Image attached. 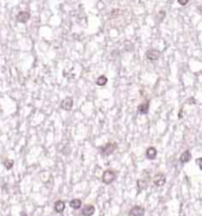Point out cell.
<instances>
[{
	"instance_id": "cell-1",
	"label": "cell",
	"mask_w": 202,
	"mask_h": 216,
	"mask_svg": "<svg viewBox=\"0 0 202 216\" xmlns=\"http://www.w3.org/2000/svg\"><path fill=\"white\" fill-rule=\"evenodd\" d=\"M117 148V144L116 143H108L103 146L99 147V152L103 157H106V156H110L112 154Z\"/></svg>"
},
{
	"instance_id": "cell-2",
	"label": "cell",
	"mask_w": 202,
	"mask_h": 216,
	"mask_svg": "<svg viewBox=\"0 0 202 216\" xmlns=\"http://www.w3.org/2000/svg\"><path fill=\"white\" fill-rule=\"evenodd\" d=\"M116 177H117V175L113 170H105L103 175H102V182L104 184H111L112 182L116 179Z\"/></svg>"
},
{
	"instance_id": "cell-3",
	"label": "cell",
	"mask_w": 202,
	"mask_h": 216,
	"mask_svg": "<svg viewBox=\"0 0 202 216\" xmlns=\"http://www.w3.org/2000/svg\"><path fill=\"white\" fill-rule=\"evenodd\" d=\"M145 57H147L148 61L155 62L161 57V52H160L158 50H156V49H149V50L145 52Z\"/></svg>"
},
{
	"instance_id": "cell-4",
	"label": "cell",
	"mask_w": 202,
	"mask_h": 216,
	"mask_svg": "<svg viewBox=\"0 0 202 216\" xmlns=\"http://www.w3.org/2000/svg\"><path fill=\"white\" fill-rule=\"evenodd\" d=\"M145 210L141 206H135L129 210V216H144Z\"/></svg>"
},
{
	"instance_id": "cell-5",
	"label": "cell",
	"mask_w": 202,
	"mask_h": 216,
	"mask_svg": "<svg viewBox=\"0 0 202 216\" xmlns=\"http://www.w3.org/2000/svg\"><path fill=\"white\" fill-rule=\"evenodd\" d=\"M152 182H154L155 186H163L165 184V182H167V179H165V176L163 173H157V175H155Z\"/></svg>"
},
{
	"instance_id": "cell-6",
	"label": "cell",
	"mask_w": 202,
	"mask_h": 216,
	"mask_svg": "<svg viewBox=\"0 0 202 216\" xmlns=\"http://www.w3.org/2000/svg\"><path fill=\"white\" fill-rule=\"evenodd\" d=\"M73 106V100L72 98H65L64 100L60 102V108L64 109V110H71V108Z\"/></svg>"
},
{
	"instance_id": "cell-7",
	"label": "cell",
	"mask_w": 202,
	"mask_h": 216,
	"mask_svg": "<svg viewBox=\"0 0 202 216\" xmlns=\"http://www.w3.org/2000/svg\"><path fill=\"white\" fill-rule=\"evenodd\" d=\"M30 12H26V11H22V12H19L18 15H17V22L18 23H22V24H25L27 23V20L30 19Z\"/></svg>"
},
{
	"instance_id": "cell-8",
	"label": "cell",
	"mask_w": 202,
	"mask_h": 216,
	"mask_svg": "<svg viewBox=\"0 0 202 216\" xmlns=\"http://www.w3.org/2000/svg\"><path fill=\"white\" fill-rule=\"evenodd\" d=\"M149 106H150L149 100L144 101V102H143V103H141V105L138 106V108H137L138 113H140V114H143V115L148 114V112H149Z\"/></svg>"
},
{
	"instance_id": "cell-9",
	"label": "cell",
	"mask_w": 202,
	"mask_h": 216,
	"mask_svg": "<svg viewBox=\"0 0 202 216\" xmlns=\"http://www.w3.org/2000/svg\"><path fill=\"white\" fill-rule=\"evenodd\" d=\"M156 156H157V150L155 147L150 146L147 148V151H145V157H147V159L154 160V159L156 158Z\"/></svg>"
},
{
	"instance_id": "cell-10",
	"label": "cell",
	"mask_w": 202,
	"mask_h": 216,
	"mask_svg": "<svg viewBox=\"0 0 202 216\" xmlns=\"http://www.w3.org/2000/svg\"><path fill=\"white\" fill-rule=\"evenodd\" d=\"M95 207L92 206V204H88V206H85L82 210V216H92L95 214Z\"/></svg>"
},
{
	"instance_id": "cell-11",
	"label": "cell",
	"mask_w": 202,
	"mask_h": 216,
	"mask_svg": "<svg viewBox=\"0 0 202 216\" xmlns=\"http://www.w3.org/2000/svg\"><path fill=\"white\" fill-rule=\"evenodd\" d=\"M190 159H192V153H190L189 150H186L184 152H182V154L180 156V162L182 163V164H186V163L190 162Z\"/></svg>"
},
{
	"instance_id": "cell-12",
	"label": "cell",
	"mask_w": 202,
	"mask_h": 216,
	"mask_svg": "<svg viewBox=\"0 0 202 216\" xmlns=\"http://www.w3.org/2000/svg\"><path fill=\"white\" fill-rule=\"evenodd\" d=\"M64 209H65V202L61 200L56 201V203H54V211L58 213V214H61L64 211Z\"/></svg>"
},
{
	"instance_id": "cell-13",
	"label": "cell",
	"mask_w": 202,
	"mask_h": 216,
	"mask_svg": "<svg viewBox=\"0 0 202 216\" xmlns=\"http://www.w3.org/2000/svg\"><path fill=\"white\" fill-rule=\"evenodd\" d=\"M147 186H148V182H147L145 179H138V181H137V189H138V193H141L142 190L147 189Z\"/></svg>"
},
{
	"instance_id": "cell-14",
	"label": "cell",
	"mask_w": 202,
	"mask_h": 216,
	"mask_svg": "<svg viewBox=\"0 0 202 216\" xmlns=\"http://www.w3.org/2000/svg\"><path fill=\"white\" fill-rule=\"evenodd\" d=\"M70 207L72 209H79L82 207V201L79 198H73L70 201Z\"/></svg>"
},
{
	"instance_id": "cell-15",
	"label": "cell",
	"mask_w": 202,
	"mask_h": 216,
	"mask_svg": "<svg viewBox=\"0 0 202 216\" xmlns=\"http://www.w3.org/2000/svg\"><path fill=\"white\" fill-rule=\"evenodd\" d=\"M106 83H108V77L104 76V75H101V76L96 80V85H99V87H103V85H105Z\"/></svg>"
},
{
	"instance_id": "cell-16",
	"label": "cell",
	"mask_w": 202,
	"mask_h": 216,
	"mask_svg": "<svg viewBox=\"0 0 202 216\" xmlns=\"http://www.w3.org/2000/svg\"><path fill=\"white\" fill-rule=\"evenodd\" d=\"M13 164H14V162H13L12 159H6V160H4V165H5V168L7 170L12 169V168H13Z\"/></svg>"
},
{
	"instance_id": "cell-17",
	"label": "cell",
	"mask_w": 202,
	"mask_h": 216,
	"mask_svg": "<svg viewBox=\"0 0 202 216\" xmlns=\"http://www.w3.org/2000/svg\"><path fill=\"white\" fill-rule=\"evenodd\" d=\"M165 18V11H160L158 15H157V22L161 23L163 19Z\"/></svg>"
},
{
	"instance_id": "cell-18",
	"label": "cell",
	"mask_w": 202,
	"mask_h": 216,
	"mask_svg": "<svg viewBox=\"0 0 202 216\" xmlns=\"http://www.w3.org/2000/svg\"><path fill=\"white\" fill-rule=\"evenodd\" d=\"M195 163H196V165L199 166V169L202 170V158H197V159L195 160Z\"/></svg>"
},
{
	"instance_id": "cell-19",
	"label": "cell",
	"mask_w": 202,
	"mask_h": 216,
	"mask_svg": "<svg viewBox=\"0 0 202 216\" xmlns=\"http://www.w3.org/2000/svg\"><path fill=\"white\" fill-rule=\"evenodd\" d=\"M177 2H179L181 6H186L188 2H189V0H177Z\"/></svg>"
},
{
	"instance_id": "cell-20",
	"label": "cell",
	"mask_w": 202,
	"mask_h": 216,
	"mask_svg": "<svg viewBox=\"0 0 202 216\" xmlns=\"http://www.w3.org/2000/svg\"><path fill=\"white\" fill-rule=\"evenodd\" d=\"M195 102H196V101L194 100V98H190V100L188 101V103H195Z\"/></svg>"
}]
</instances>
